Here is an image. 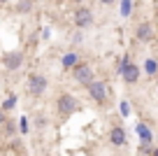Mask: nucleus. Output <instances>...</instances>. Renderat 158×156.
<instances>
[{
    "label": "nucleus",
    "mask_w": 158,
    "mask_h": 156,
    "mask_svg": "<svg viewBox=\"0 0 158 156\" xmlns=\"http://www.w3.org/2000/svg\"><path fill=\"white\" fill-rule=\"evenodd\" d=\"M5 2H10V0H0V5H5Z\"/></svg>",
    "instance_id": "obj_23"
},
{
    "label": "nucleus",
    "mask_w": 158,
    "mask_h": 156,
    "mask_svg": "<svg viewBox=\"0 0 158 156\" xmlns=\"http://www.w3.org/2000/svg\"><path fill=\"white\" fill-rule=\"evenodd\" d=\"M72 75H74V79H77L79 84H84V86H89V84L95 79L91 65H89V63H81V61H79V63L72 68Z\"/></svg>",
    "instance_id": "obj_3"
},
{
    "label": "nucleus",
    "mask_w": 158,
    "mask_h": 156,
    "mask_svg": "<svg viewBox=\"0 0 158 156\" xmlns=\"http://www.w3.org/2000/svg\"><path fill=\"white\" fill-rule=\"evenodd\" d=\"M47 77L44 75H37V72H33L28 77V91H30V96H42V93L47 91Z\"/></svg>",
    "instance_id": "obj_5"
},
{
    "label": "nucleus",
    "mask_w": 158,
    "mask_h": 156,
    "mask_svg": "<svg viewBox=\"0 0 158 156\" xmlns=\"http://www.w3.org/2000/svg\"><path fill=\"white\" fill-rule=\"evenodd\" d=\"M126 140H128V137H126V131L123 128H112V133H109V142H112L114 147H123L126 145Z\"/></svg>",
    "instance_id": "obj_10"
},
{
    "label": "nucleus",
    "mask_w": 158,
    "mask_h": 156,
    "mask_svg": "<svg viewBox=\"0 0 158 156\" xmlns=\"http://www.w3.org/2000/svg\"><path fill=\"white\" fill-rule=\"evenodd\" d=\"M81 40H84V35H81V33H74V37H72V42H74V44H79Z\"/></svg>",
    "instance_id": "obj_17"
},
{
    "label": "nucleus",
    "mask_w": 158,
    "mask_h": 156,
    "mask_svg": "<svg viewBox=\"0 0 158 156\" xmlns=\"http://www.w3.org/2000/svg\"><path fill=\"white\" fill-rule=\"evenodd\" d=\"M19 131H21V133H28V117H21V124H19Z\"/></svg>",
    "instance_id": "obj_16"
},
{
    "label": "nucleus",
    "mask_w": 158,
    "mask_h": 156,
    "mask_svg": "<svg viewBox=\"0 0 158 156\" xmlns=\"http://www.w3.org/2000/svg\"><path fill=\"white\" fill-rule=\"evenodd\" d=\"M135 37L137 40H142V42H149V40L153 37V28H151V24H139L137 28H135Z\"/></svg>",
    "instance_id": "obj_8"
},
{
    "label": "nucleus",
    "mask_w": 158,
    "mask_h": 156,
    "mask_svg": "<svg viewBox=\"0 0 158 156\" xmlns=\"http://www.w3.org/2000/svg\"><path fill=\"white\" fill-rule=\"evenodd\" d=\"M151 156H158V147H156V149H153V151H151Z\"/></svg>",
    "instance_id": "obj_21"
},
{
    "label": "nucleus",
    "mask_w": 158,
    "mask_h": 156,
    "mask_svg": "<svg viewBox=\"0 0 158 156\" xmlns=\"http://www.w3.org/2000/svg\"><path fill=\"white\" fill-rule=\"evenodd\" d=\"M56 110H58L60 117H70L72 112L79 110V102H77V98H74L72 93H60L58 100H56Z\"/></svg>",
    "instance_id": "obj_1"
},
{
    "label": "nucleus",
    "mask_w": 158,
    "mask_h": 156,
    "mask_svg": "<svg viewBox=\"0 0 158 156\" xmlns=\"http://www.w3.org/2000/svg\"><path fill=\"white\" fill-rule=\"evenodd\" d=\"M91 24H93V12L89 7H77V12H74V26L81 30V28H89Z\"/></svg>",
    "instance_id": "obj_6"
},
{
    "label": "nucleus",
    "mask_w": 158,
    "mask_h": 156,
    "mask_svg": "<svg viewBox=\"0 0 158 156\" xmlns=\"http://www.w3.org/2000/svg\"><path fill=\"white\" fill-rule=\"evenodd\" d=\"M130 7H133V0H121V14L130 16Z\"/></svg>",
    "instance_id": "obj_15"
},
{
    "label": "nucleus",
    "mask_w": 158,
    "mask_h": 156,
    "mask_svg": "<svg viewBox=\"0 0 158 156\" xmlns=\"http://www.w3.org/2000/svg\"><path fill=\"white\" fill-rule=\"evenodd\" d=\"M98 2H102V5H112L114 0H98Z\"/></svg>",
    "instance_id": "obj_19"
},
{
    "label": "nucleus",
    "mask_w": 158,
    "mask_h": 156,
    "mask_svg": "<svg viewBox=\"0 0 158 156\" xmlns=\"http://www.w3.org/2000/svg\"><path fill=\"white\" fill-rule=\"evenodd\" d=\"M2 63H5V68L10 70V72L19 70L21 63H23V51H7L5 58H2Z\"/></svg>",
    "instance_id": "obj_7"
},
{
    "label": "nucleus",
    "mask_w": 158,
    "mask_h": 156,
    "mask_svg": "<svg viewBox=\"0 0 158 156\" xmlns=\"http://www.w3.org/2000/svg\"><path fill=\"white\" fill-rule=\"evenodd\" d=\"M72 2H77V5H81V2H84V0H72Z\"/></svg>",
    "instance_id": "obj_22"
},
{
    "label": "nucleus",
    "mask_w": 158,
    "mask_h": 156,
    "mask_svg": "<svg viewBox=\"0 0 158 156\" xmlns=\"http://www.w3.org/2000/svg\"><path fill=\"white\" fill-rule=\"evenodd\" d=\"M44 124H47V121H44V119H42V117H40L37 121H35V126H37V128H42V126H44Z\"/></svg>",
    "instance_id": "obj_18"
},
{
    "label": "nucleus",
    "mask_w": 158,
    "mask_h": 156,
    "mask_svg": "<svg viewBox=\"0 0 158 156\" xmlns=\"http://www.w3.org/2000/svg\"><path fill=\"white\" fill-rule=\"evenodd\" d=\"M14 105H16V96H14V93H12V96L7 98L5 102H2V112H10V110L14 107Z\"/></svg>",
    "instance_id": "obj_14"
},
{
    "label": "nucleus",
    "mask_w": 158,
    "mask_h": 156,
    "mask_svg": "<svg viewBox=\"0 0 158 156\" xmlns=\"http://www.w3.org/2000/svg\"><path fill=\"white\" fill-rule=\"evenodd\" d=\"M135 131H137V135H139V142H142V147H149V145H151L153 133L149 131L147 124H137V126H135Z\"/></svg>",
    "instance_id": "obj_9"
},
{
    "label": "nucleus",
    "mask_w": 158,
    "mask_h": 156,
    "mask_svg": "<svg viewBox=\"0 0 158 156\" xmlns=\"http://www.w3.org/2000/svg\"><path fill=\"white\" fill-rule=\"evenodd\" d=\"M0 121H5V112L2 110H0Z\"/></svg>",
    "instance_id": "obj_20"
},
{
    "label": "nucleus",
    "mask_w": 158,
    "mask_h": 156,
    "mask_svg": "<svg viewBox=\"0 0 158 156\" xmlns=\"http://www.w3.org/2000/svg\"><path fill=\"white\" fill-rule=\"evenodd\" d=\"M118 75L123 77L126 84H135L139 79V68L135 63H130L128 58H123V61H121V65H118Z\"/></svg>",
    "instance_id": "obj_2"
},
{
    "label": "nucleus",
    "mask_w": 158,
    "mask_h": 156,
    "mask_svg": "<svg viewBox=\"0 0 158 156\" xmlns=\"http://www.w3.org/2000/svg\"><path fill=\"white\" fill-rule=\"evenodd\" d=\"M54 2H58V0H54Z\"/></svg>",
    "instance_id": "obj_24"
},
{
    "label": "nucleus",
    "mask_w": 158,
    "mask_h": 156,
    "mask_svg": "<svg viewBox=\"0 0 158 156\" xmlns=\"http://www.w3.org/2000/svg\"><path fill=\"white\" fill-rule=\"evenodd\" d=\"M79 63V58H77V54H65L63 56V68H68V70H72L74 65Z\"/></svg>",
    "instance_id": "obj_11"
},
{
    "label": "nucleus",
    "mask_w": 158,
    "mask_h": 156,
    "mask_svg": "<svg viewBox=\"0 0 158 156\" xmlns=\"http://www.w3.org/2000/svg\"><path fill=\"white\" fill-rule=\"evenodd\" d=\"M144 70H147V75H156V72H158V61H156V58L144 61Z\"/></svg>",
    "instance_id": "obj_12"
},
{
    "label": "nucleus",
    "mask_w": 158,
    "mask_h": 156,
    "mask_svg": "<svg viewBox=\"0 0 158 156\" xmlns=\"http://www.w3.org/2000/svg\"><path fill=\"white\" fill-rule=\"evenodd\" d=\"M33 10V0H21L19 5H16V12H21V14H23V12H30Z\"/></svg>",
    "instance_id": "obj_13"
},
{
    "label": "nucleus",
    "mask_w": 158,
    "mask_h": 156,
    "mask_svg": "<svg viewBox=\"0 0 158 156\" xmlns=\"http://www.w3.org/2000/svg\"><path fill=\"white\" fill-rule=\"evenodd\" d=\"M86 89H89V96L93 98L95 102H100V105H105V102H107V84H105V82L93 79Z\"/></svg>",
    "instance_id": "obj_4"
}]
</instances>
